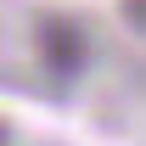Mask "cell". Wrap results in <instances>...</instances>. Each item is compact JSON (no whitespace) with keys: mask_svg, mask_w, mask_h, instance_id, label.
<instances>
[{"mask_svg":"<svg viewBox=\"0 0 146 146\" xmlns=\"http://www.w3.org/2000/svg\"><path fill=\"white\" fill-rule=\"evenodd\" d=\"M84 56H90V34H84L79 17H45L39 23V62H45L51 79H79Z\"/></svg>","mask_w":146,"mask_h":146,"instance_id":"cell-1","label":"cell"},{"mask_svg":"<svg viewBox=\"0 0 146 146\" xmlns=\"http://www.w3.org/2000/svg\"><path fill=\"white\" fill-rule=\"evenodd\" d=\"M0 146H6V124H0Z\"/></svg>","mask_w":146,"mask_h":146,"instance_id":"cell-2","label":"cell"}]
</instances>
